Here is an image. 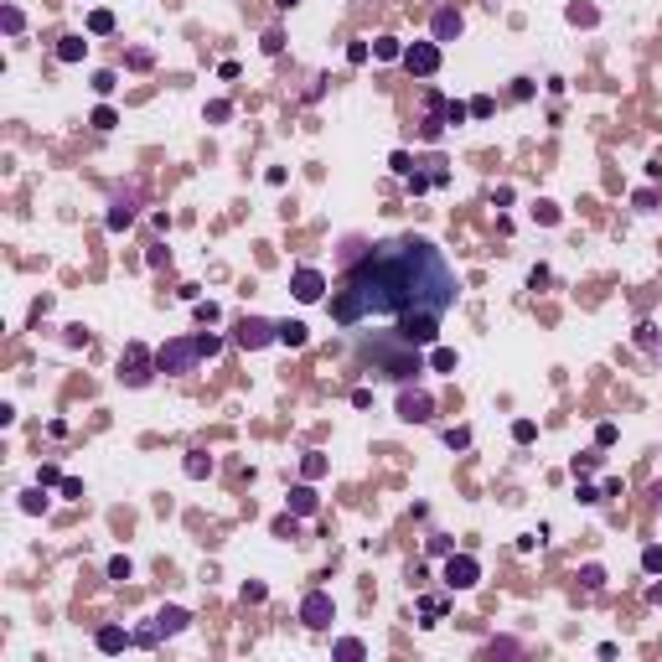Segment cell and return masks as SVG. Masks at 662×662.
Segmentation results:
<instances>
[{
  "mask_svg": "<svg viewBox=\"0 0 662 662\" xmlns=\"http://www.w3.org/2000/svg\"><path fill=\"white\" fill-rule=\"evenodd\" d=\"M362 301L368 316H445L455 305V275L445 264V254L430 238H388L372 244L357 264L347 269V279Z\"/></svg>",
  "mask_w": 662,
  "mask_h": 662,
  "instance_id": "6da1fadb",
  "label": "cell"
},
{
  "mask_svg": "<svg viewBox=\"0 0 662 662\" xmlns=\"http://www.w3.org/2000/svg\"><path fill=\"white\" fill-rule=\"evenodd\" d=\"M372 362H378L388 378H398V383H409V378H419V372H424V357H419L414 342H404L398 331L383 342V347H372Z\"/></svg>",
  "mask_w": 662,
  "mask_h": 662,
  "instance_id": "7a4b0ae2",
  "label": "cell"
},
{
  "mask_svg": "<svg viewBox=\"0 0 662 662\" xmlns=\"http://www.w3.org/2000/svg\"><path fill=\"white\" fill-rule=\"evenodd\" d=\"M197 362H202V347H197V337H192V342H166V347L155 352V368H161V372H171V378L192 372Z\"/></svg>",
  "mask_w": 662,
  "mask_h": 662,
  "instance_id": "3957f363",
  "label": "cell"
},
{
  "mask_svg": "<svg viewBox=\"0 0 662 662\" xmlns=\"http://www.w3.org/2000/svg\"><path fill=\"white\" fill-rule=\"evenodd\" d=\"M233 342H238V347H249V352H259V347H269V342H279V326L264 321V316H244V321H238V331H233Z\"/></svg>",
  "mask_w": 662,
  "mask_h": 662,
  "instance_id": "277c9868",
  "label": "cell"
},
{
  "mask_svg": "<svg viewBox=\"0 0 662 662\" xmlns=\"http://www.w3.org/2000/svg\"><path fill=\"white\" fill-rule=\"evenodd\" d=\"M151 368H155V357L145 347H125V357H119V383L145 388V383H151Z\"/></svg>",
  "mask_w": 662,
  "mask_h": 662,
  "instance_id": "5b68a950",
  "label": "cell"
},
{
  "mask_svg": "<svg viewBox=\"0 0 662 662\" xmlns=\"http://www.w3.org/2000/svg\"><path fill=\"white\" fill-rule=\"evenodd\" d=\"M331 616H337V605H331V595H326V590H311L301 600V621L311 631H326V626H331Z\"/></svg>",
  "mask_w": 662,
  "mask_h": 662,
  "instance_id": "8992f818",
  "label": "cell"
},
{
  "mask_svg": "<svg viewBox=\"0 0 662 662\" xmlns=\"http://www.w3.org/2000/svg\"><path fill=\"white\" fill-rule=\"evenodd\" d=\"M476 580H481V564L471 554H450L445 559V585H450V590H471Z\"/></svg>",
  "mask_w": 662,
  "mask_h": 662,
  "instance_id": "52a82bcc",
  "label": "cell"
},
{
  "mask_svg": "<svg viewBox=\"0 0 662 662\" xmlns=\"http://www.w3.org/2000/svg\"><path fill=\"white\" fill-rule=\"evenodd\" d=\"M398 419H409V424L435 419V398L424 394V388H404V394H398Z\"/></svg>",
  "mask_w": 662,
  "mask_h": 662,
  "instance_id": "ba28073f",
  "label": "cell"
},
{
  "mask_svg": "<svg viewBox=\"0 0 662 662\" xmlns=\"http://www.w3.org/2000/svg\"><path fill=\"white\" fill-rule=\"evenodd\" d=\"M398 337L414 342V347H430V342L440 337V316H404V321H398Z\"/></svg>",
  "mask_w": 662,
  "mask_h": 662,
  "instance_id": "9c48e42d",
  "label": "cell"
},
{
  "mask_svg": "<svg viewBox=\"0 0 662 662\" xmlns=\"http://www.w3.org/2000/svg\"><path fill=\"white\" fill-rule=\"evenodd\" d=\"M404 68L414 73V78H430V73L440 68V47H435V42H414V47H404Z\"/></svg>",
  "mask_w": 662,
  "mask_h": 662,
  "instance_id": "30bf717a",
  "label": "cell"
},
{
  "mask_svg": "<svg viewBox=\"0 0 662 662\" xmlns=\"http://www.w3.org/2000/svg\"><path fill=\"white\" fill-rule=\"evenodd\" d=\"M362 316H368V311H362L357 290H352V285H342V290L331 295V321H337V326H357Z\"/></svg>",
  "mask_w": 662,
  "mask_h": 662,
  "instance_id": "8fae6325",
  "label": "cell"
},
{
  "mask_svg": "<svg viewBox=\"0 0 662 662\" xmlns=\"http://www.w3.org/2000/svg\"><path fill=\"white\" fill-rule=\"evenodd\" d=\"M290 290H295V301L311 305V301H321L326 275H321V269H311V264H301V269H295V279H290Z\"/></svg>",
  "mask_w": 662,
  "mask_h": 662,
  "instance_id": "7c38bea8",
  "label": "cell"
},
{
  "mask_svg": "<svg viewBox=\"0 0 662 662\" xmlns=\"http://www.w3.org/2000/svg\"><path fill=\"white\" fill-rule=\"evenodd\" d=\"M461 31H466L461 11H435V42H455Z\"/></svg>",
  "mask_w": 662,
  "mask_h": 662,
  "instance_id": "4fadbf2b",
  "label": "cell"
},
{
  "mask_svg": "<svg viewBox=\"0 0 662 662\" xmlns=\"http://www.w3.org/2000/svg\"><path fill=\"white\" fill-rule=\"evenodd\" d=\"M155 631H161V637H176V631H186V611H181V605H161V616H155Z\"/></svg>",
  "mask_w": 662,
  "mask_h": 662,
  "instance_id": "5bb4252c",
  "label": "cell"
},
{
  "mask_svg": "<svg viewBox=\"0 0 662 662\" xmlns=\"http://www.w3.org/2000/svg\"><path fill=\"white\" fill-rule=\"evenodd\" d=\"M129 222H135V197H119L114 207H109V233H125Z\"/></svg>",
  "mask_w": 662,
  "mask_h": 662,
  "instance_id": "9a60e30c",
  "label": "cell"
},
{
  "mask_svg": "<svg viewBox=\"0 0 662 662\" xmlns=\"http://www.w3.org/2000/svg\"><path fill=\"white\" fill-rule=\"evenodd\" d=\"M290 512H295V518H311V512H316V492L311 487H295L290 492Z\"/></svg>",
  "mask_w": 662,
  "mask_h": 662,
  "instance_id": "2e32d148",
  "label": "cell"
},
{
  "mask_svg": "<svg viewBox=\"0 0 662 662\" xmlns=\"http://www.w3.org/2000/svg\"><path fill=\"white\" fill-rule=\"evenodd\" d=\"M125 647H129V631H119V626L99 631V652H125Z\"/></svg>",
  "mask_w": 662,
  "mask_h": 662,
  "instance_id": "e0dca14e",
  "label": "cell"
},
{
  "mask_svg": "<svg viewBox=\"0 0 662 662\" xmlns=\"http://www.w3.org/2000/svg\"><path fill=\"white\" fill-rule=\"evenodd\" d=\"M207 471H212V455H207V450H186V476L202 481Z\"/></svg>",
  "mask_w": 662,
  "mask_h": 662,
  "instance_id": "ac0fdd59",
  "label": "cell"
},
{
  "mask_svg": "<svg viewBox=\"0 0 662 662\" xmlns=\"http://www.w3.org/2000/svg\"><path fill=\"white\" fill-rule=\"evenodd\" d=\"M83 52H88V42H83V36H62V47H58L62 62H83Z\"/></svg>",
  "mask_w": 662,
  "mask_h": 662,
  "instance_id": "d6986e66",
  "label": "cell"
},
{
  "mask_svg": "<svg viewBox=\"0 0 662 662\" xmlns=\"http://www.w3.org/2000/svg\"><path fill=\"white\" fill-rule=\"evenodd\" d=\"M372 58H383V62H398V58H404V47H398L394 36H378V42H372Z\"/></svg>",
  "mask_w": 662,
  "mask_h": 662,
  "instance_id": "ffe728a7",
  "label": "cell"
},
{
  "mask_svg": "<svg viewBox=\"0 0 662 662\" xmlns=\"http://www.w3.org/2000/svg\"><path fill=\"white\" fill-rule=\"evenodd\" d=\"M279 342H285V347H305V326L301 321H279Z\"/></svg>",
  "mask_w": 662,
  "mask_h": 662,
  "instance_id": "44dd1931",
  "label": "cell"
},
{
  "mask_svg": "<svg viewBox=\"0 0 662 662\" xmlns=\"http://www.w3.org/2000/svg\"><path fill=\"white\" fill-rule=\"evenodd\" d=\"M337 657H347V662H357V657H368V647H362L357 637H342L337 641Z\"/></svg>",
  "mask_w": 662,
  "mask_h": 662,
  "instance_id": "7402d4cb",
  "label": "cell"
},
{
  "mask_svg": "<svg viewBox=\"0 0 662 662\" xmlns=\"http://www.w3.org/2000/svg\"><path fill=\"white\" fill-rule=\"evenodd\" d=\"M21 512H47V492H42V487L21 492Z\"/></svg>",
  "mask_w": 662,
  "mask_h": 662,
  "instance_id": "603a6c76",
  "label": "cell"
},
{
  "mask_svg": "<svg viewBox=\"0 0 662 662\" xmlns=\"http://www.w3.org/2000/svg\"><path fill=\"white\" fill-rule=\"evenodd\" d=\"M580 585H585V590H600V585H605V570H600V564H585V570H580Z\"/></svg>",
  "mask_w": 662,
  "mask_h": 662,
  "instance_id": "cb8c5ba5",
  "label": "cell"
},
{
  "mask_svg": "<svg viewBox=\"0 0 662 662\" xmlns=\"http://www.w3.org/2000/svg\"><path fill=\"white\" fill-rule=\"evenodd\" d=\"M430 362H435V372H455V352H450V347H435Z\"/></svg>",
  "mask_w": 662,
  "mask_h": 662,
  "instance_id": "d4e9b609",
  "label": "cell"
},
{
  "mask_svg": "<svg viewBox=\"0 0 662 662\" xmlns=\"http://www.w3.org/2000/svg\"><path fill=\"white\" fill-rule=\"evenodd\" d=\"M533 435H538V424H533V419H518V424H512V440H518V445H528Z\"/></svg>",
  "mask_w": 662,
  "mask_h": 662,
  "instance_id": "484cf974",
  "label": "cell"
},
{
  "mask_svg": "<svg viewBox=\"0 0 662 662\" xmlns=\"http://www.w3.org/2000/svg\"><path fill=\"white\" fill-rule=\"evenodd\" d=\"M129 574H135V564H129L125 554H119V559H109V580H129Z\"/></svg>",
  "mask_w": 662,
  "mask_h": 662,
  "instance_id": "4316f807",
  "label": "cell"
},
{
  "mask_svg": "<svg viewBox=\"0 0 662 662\" xmlns=\"http://www.w3.org/2000/svg\"><path fill=\"white\" fill-rule=\"evenodd\" d=\"M88 31H99V36L114 31V16H109V11H93V16H88Z\"/></svg>",
  "mask_w": 662,
  "mask_h": 662,
  "instance_id": "83f0119b",
  "label": "cell"
},
{
  "mask_svg": "<svg viewBox=\"0 0 662 662\" xmlns=\"http://www.w3.org/2000/svg\"><path fill=\"white\" fill-rule=\"evenodd\" d=\"M641 570H647V574H662V548H657V544L641 554Z\"/></svg>",
  "mask_w": 662,
  "mask_h": 662,
  "instance_id": "f1b7e54d",
  "label": "cell"
},
{
  "mask_svg": "<svg viewBox=\"0 0 662 662\" xmlns=\"http://www.w3.org/2000/svg\"><path fill=\"white\" fill-rule=\"evenodd\" d=\"M197 347H202V357H218V352H222V337H212V331H202V337H197Z\"/></svg>",
  "mask_w": 662,
  "mask_h": 662,
  "instance_id": "f546056e",
  "label": "cell"
},
{
  "mask_svg": "<svg viewBox=\"0 0 662 662\" xmlns=\"http://www.w3.org/2000/svg\"><path fill=\"white\" fill-rule=\"evenodd\" d=\"M93 129H114V109H109V104L93 109Z\"/></svg>",
  "mask_w": 662,
  "mask_h": 662,
  "instance_id": "4dcf8cb0",
  "label": "cell"
},
{
  "mask_svg": "<svg viewBox=\"0 0 662 662\" xmlns=\"http://www.w3.org/2000/svg\"><path fill=\"white\" fill-rule=\"evenodd\" d=\"M637 347H657V326H652V321L637 326Z\"/></svg>",
  "mask_w": 662,
  "mask_h": 662,
  "instance_id": "1f68e13d",
  "label": "cell"
},
{
  "mask_svg": "<svg viewBox=\"0 0 662 662\" xmlns=\"http://www.w3.org/2000/svg\"><path fill=\"white\" fill-rule=\"evenodd\" d=\"M466 114H471V104H445V125H466Z\"/></svg>",
  "mask_w": 662,
  "mask_h": 662,
  "instance_id": "d6a6232c",
  "label": "cell"
},
{
  "mask_svg": "<svg viewBox=\"0 0 662 662\" xmlns=\"http://www.w3.org/2000/svg\"><path fill=\"white\" fill-rule=\"evenodd\" d=\"M430 186H435V176H419V171H409V192H414V197H419V192H430Z\"/></svg>",
  "mask_w": 662,
  "mask_h": 662,
  "instance_id": "836d02e7",
  "label": "cell"
},
{
  "mask_svg": "<svg viewBox=\"0 0 662 662\" xmlns=\"http://www.w3.org/2000/svg\"><path fill=\"white\" fill-rule=\"evenodd\" d=\"M419 611H424V616H430V621H424V626H435V616H445V600H435V595H430V600L419 605Z\"/></svg>",
  "mask_w": 662,
  "mask_h": 662,
  "instance_id": "e575fe53",
  "label": "cell"
},
{
  "mask_svg": "<svg viewBox=\"0 0 662 662\" xmlns=\"http://www.w3.org/2000/svg\"><path fill=\"white\" fill-rule=\"evenodd\" d=\"M347 62H352V68H362V62H368V42H352L347 47Z\"/></svg>",
  "mask_w": 662,
  "mask_h": 662,
  "instance_id": "d590c367",
  "label": "cell"
},
{
  "mask_svg": "<svg viewBox=\"0 0 662 662\" xmlns=\"http://www.w3.org/2000/svg\"><path fill=\"white\" fill-rule=\"evenodd\" d=\"M301 466H305V476H311V481H316V476H321V471H326V461H321V455H316V450H311V455H305V461H301Z\"/></svg>",
  "mask_w": 662,
  "mask_h": 662,
  "instance_id": "8d00e7d4",
  "label": "cell"
},
{
  "mask_svg": "<svg viewBox=\"0 0 662 662\" xmlns=\"http://www.w3.org/2000/svg\"><path fill=\"white\" fill-rule=\"evenodd\" d=\"M445 445H450V450H466V445H471V435H466V430H445Z\"/></svg>",
  "mask_w": 662,
  "mask_h": 662,
  "instance_id": "74e56055",
  "label": "cell"
},
{
  "mask_svg": "<svg viewBox=\"0 0 662 662\" xmlns=\"http://www.w3.org/2000/svg\"><path fill=\"white\" fill-rule=\"evenodd\" d=\"M533 218H538V222H559V207H554V202H538Z\"/></svg>",
  "mask_w": 662,
  "mask_h": 662,
  "instance_id": "f35d334b",
  "label": "cell"
},
{
  "mask_svg": "<svg viewBox=\"0 0 662 662\" xmlns=\"http://www.w3.org/2000/svg\"><path fill=\"white\" fill-rule=\"evenodd\" d=\"M197 321L212 326V321H218V305H212V301H197Z\"/></svg>",
  "mask_w": 662,
  "mask_h": 662,
  "instance_id": "ab89813d",
  "label": "cell"
},
{
  "mask_svg": "<svg viewBox=\"0 0 662 662\" xmlns=\"http://www.w3.org/2000/svg\"><path fill=\"white\" fill-rule=\"evenodd\" d=\"M114 83H119L114 73H93V88H99V93H114Z\"/></svg>",
  "mask_w": 662,
  "mask_h": 662,
  "instance_id": "60d3db41",
  "label": "cell"
},
{
  "mask_svg": "<svg viewBox=\"0 0 662 662\" xmlns=\"http://www.w3.org/2000/svg\"><path fill=\"white\" fill-rule=\"evenodd\" d=\"M228 114H233V109L222 104V99H218V104H207V119H212V125H222V119H228Z\"/></svg>",
  "mask_w": 662,
  "mask_h": 662,
  "instance_id": "b9f144b4",
  "label": "cell"
},
{
  "mask_svg": "<svg viewBox=\"0 0 662 662\" xmlns=\"http://www.w3.org/2000/svg\"><path fill=\"white\" fill-rule=\"evenodd\" d=\"M388 166H394L398 176H409V171H414V166H409V151H394V161H388Z\"/></svg>",
  "mask_w": 662,
  "mask_h": 662,
  "instance_id": "7bdbcfd3",
  "label": "cell"
},
{
  "mask_svg": "<svg viewBox=\"0 0 662 662\" xmlns=\"http://www.w3.org/2000/svg\"><path fill=\"white\" fill-rule=\"evenodd\" d=\"M570 21H585V26H590L595 11H590V5H570Z\"/></svg>",
  "mask_w": 662,
  "mask_h": 662,
  "instance_id": "ee69618b",
  "label": "cell"
},
{
  "mask_svg": "<svg viewBox=\"0 0 662 662\" xmlns=\"http://www.w3.org/2000/svg\"><path fill=\"white\" fill-rule=\"evenodd\" d=\"M492 109H497V104H492V99H471V114H476V119H487Z\"/></svg>",
  "mask_w": 662,
  "mask_h": 662,
  "instance_id": "f6af8a7d",
  "label": "cell"
},
{
  "mask_svg": "<svg viewBox=\"0 0 662 662\" xmlns=\"http://www.w3.org/2000/svg\"><path fill=\"white\" fill-rule=\"evenodd\" d=\"M62 497H83V481L78 476H62Z\"/></svg>",
  "mask_w": 662,
  "mask_h": 662,
  "instance_id": "bcb514c9",
  "label": "cell"
},
{
  "mask_svg": "<svg viewBox=\"0 0 662 662\" xmlns=\"http://www.w3.org/2000/svg\"><path fill=\"white\" fill-rule=\"evenodd\" d=\"M275 533L279 538H295V518H275Z\"/></svg>",
  "mask_w": 662,
  "mask_h": 662,
  "instance_id": "7dc6e473",
  "label": "cell"
},
{
  "mask_svg": "<svg viewBox=\"0 0 662 662\" xmlns=\"http://www.w3.org/2000/svg\"><path fill=\"white\" fill-rule=\"evenodd\" d=\"M647 600H652V605H662V585H652V590H647Z\"/></svg>",
  "mask_w": 662,
  "mask_h": 662,
  "instance_id": "c3c4849f",
  "label": "cell"
},
{
  "mask_svg": "<svg viewBox=\"0 0 662 662\" xmlns=\"http://www.w3.org/2000/svg\"><path fill=\"white\" fill-rule=\"evenodd\" d=\"M275 5H285V11H290V5H301V0H275Z\"/></svg>",
  "mask_w": 662,
  "mask_h": 662,
  "instance_id": "681fc988",
  "label": "cell"
}]
</instances>
